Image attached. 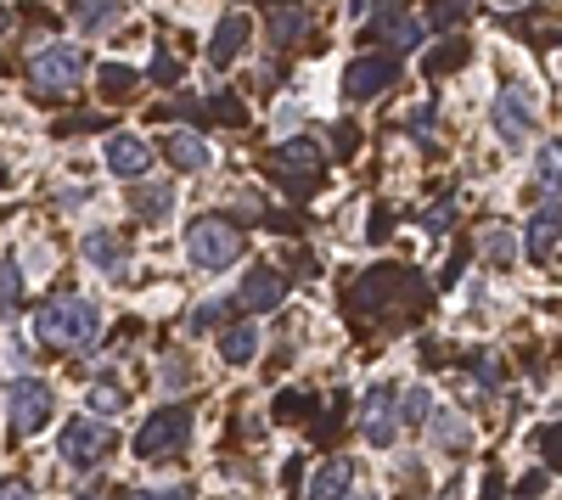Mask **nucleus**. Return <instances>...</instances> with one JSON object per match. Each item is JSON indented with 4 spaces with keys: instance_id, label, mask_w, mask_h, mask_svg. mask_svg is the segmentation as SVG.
Masks as SVG:
<instances>
[{
    "instance_id": "1",
    "label": "nucleus",
    "mask_w": 562,
    "mask_h": 500,
    "mask_svg": "<svg viewBox=\"0 0 562 500\" xmlns=\"http://www.w3.org/2000/svg\"><path fill=\"white\" fill-rule=\"evenodd\" d=\"M97 327H102L97 298H79V293L45 304V309L34 315V338H40L45 349H85L90 338H97Z\"/></svg>"
},
{
    "instance_id": "2",
    "label": "nucleus",
    "mask_w": 562,
    "mask_h": 500,
    "mask_svg": "<svg viewBox=\"0 0 562 500\" xmlns=\"http://www.w3.org/2000/svg\"><path fill=\"white\" fill-rule=\"evenodd\" d=\"M186 253H192L198 270H225V264L243 259V231L220 214H203V219L186 225Z\"/></svg>"
},
{
    "instance_id": "3",
    "label": "nucleus",
    "mask_w": 562,
    "mask_h": 500,
    "mask_svg": "<svg viewBox=\"0 0 562 500\" xmlns=\"http://www.w3.org/2000/svg\"><path fill=\"white\" fill-rule=\"evenodd\" d=\"M186 439H192V411L186 405H169V411L147 417V428L135 433V456L140 462H164V456H180Z\"/></svg>"
},
{
    "instance_id": "4",
    "label": "nucleus",
    "mask_w": 562,
    "mask_h": 500,
    "mask_svg": "<svg viewBox=\"0 0 562 500\" xmlns=\"http://www.w3.org/2000/svg\"><path fill=\"white\" fill-rule=\"evenodd\" d=\"M321 169H326V152L310 141V135H299V141H281V147L270 152V174H276L288 192H304V186H315V180H321Z\"/></svg>"
},
{
    "instance_id": "5",
    "label": "nucleus",
    "mask_w": 562,
    "mask_h": 500,
    "mask_svg": "<svg viewBox=\"0 0 562 500\" xmlns=\"http://www.w3.org/2000/svg\"><path fill=\"white\" fill-rule=\"evenodd\" d=\"M52 411H57L52 383H40V377H18V383H12V394H7V417H12V433H18V439L40 433Z\"/></svg>"
},
{
    "instance_id": "6",
    "label": "nucleus",
    "mask_w": 562,
    "mask_h": 500,
    "mask_svg": "<svg viewBox=\"0 0 562 500\" xmlns=\"http://www.w3.org/2000/svg\"><path fill=\"white\" fill-rule=\"evenodd\" d=\"M29 68H34V84L45 90V96H63V90H74L85 79V52L79 45H45Z\"/></svg>"
},
{
    "instance_id": "7",
    "label": "nucleus",
    "mask_w": 562,
    "mask_h": 500,
    "mask_svg": "<svg viewBox=\"0 0 562 500\" xmlns=\"http://www.w3.org/2000/svg\"><path fill=\"white\" fill-rule=\"evenodd\" d=\"M108 450H113V428L102 417H74L63 428V462L68 467H97Z\"/></svg>"
},
{
    "instance_id": "8",
    "label": "nucleus",
    "mask_w": 562,
    "mask_h": 500,
    "mask_svg": "<svg viewBox=\"0 0 562 500\" xmlns=\"http://www.w3.org/2000/svg\"><path fill=\"white\" fill-rule=\"evenodd\" d=\"M394 79H400V57H389V52L355 57L349 73H344V96H349V102H371V96H383Z\"/></svg>"
},
{
    "instance_id": "9",
    "label": "nucleus",
    "mask_w": 562,
    "mask_h": 500,
    "mask_svg": "<svg viewBox=\"0 0 562 500\" xmlns=\"http://www.w3.org/2000/svg\"><path fill=\"white\" fill-rule=\"evenodd\" d=\"M495 135H501L506 147H524L529 135H535V102H529L524 84H506L501 96H495Z\"/></svg>"
},
{
    "instance_id": "10",
    "label": "nucleus",
    "mask_w": 562,
    "mask_h": 500,
    "mask_svg": "<svg viewBox=\"0 0 562 500\" xmlns=\"http://www.w3.org/2000/svg\"><path fill=\"white\" fill-rule=\"evenodd\" d=\"M360 433H366V444H378V450L394 444V433H400L394 388H371V394H366V405H360Z\"/></svg>"
},
{
    "instance_id": "11",
    "label": "nucleus",
    "mask_w": 562,
    "mask_h": 500,
    "mask_svg": "<svg viewBox=\"0 0 562 500\" xmlns=\"http://www.w3.org/2000/svg\"><path fill=\"white\" fill-rule=\"evenodd\" d=\"M248 34H254V23H248L243 12L220 18V23H214V39H209V63H214V68L237 63V57H243V45H248Z\"/></svg>"
},
{
    "instance_id": "12",
    "label": "nucleus",
    "mask_w": 562,
    "mask_h": 500,
    "mask_svg": "<svg viewBox=\"0 0 562 500\" xmlns=\"http://www.w3.org/2000/svg\"><path fill=\"white\" fill-rule=\"evenodd\" d=\"M281 298H288V276H281V270H270V264L248 270V282H243V293H237L243 309H276Z\"/></svg>"
},
{
    "instance_id": "13",
    "label": "nucleus",
    "mask_w": 562,
    "mask_h": 500,
    "mask_svg": "<svg viewBox=\"0 0 562 500\" xmlns=\"http://www.w3.org/2000/svg\"><path fill=\"white\" fill-rule=\"evenodd\" d=\"M108 169L124 174V180H140L153 169V147L140 141V135H113V141H108Z\"/></svg>"
},
{
    "instance_id": "14",
    "label": "nucleus",
    "mask_w": 562,
    "mask_h": 500,
    "mask_svg": "<svg viewBox=\"0 0 562 500\" xmlns=\"http://www.w3.org/2000/svg\"><path fill=\"white\" fill-rule=\"evenodd\" d=\"M164 152H169V163L180 169V174H198V169H209V141L198 129H175L169 141H164Z\"/></svg>"
},
{
    "instance_id": "15",
    "label": "nucleus",
    "mask_w": 562,
    "mask_h": 500,
    "mask_svg": "<svg viewBox=\"0 0 562 500\" xmlns=\"http://www.w3.org/2000/svg\"><path fill=\"white\" fill-rule=\"evenodd\" d=\"M355 489V467L338 456V462H326L321 473H315V484H310V500H344Z\"/></svg>"
},
{
    "instance_id": "16",
    "label": "nucleus",
    "mask_w": 562,
    "mask_h": 500,
    "mask_svg": "<svg viewBox=\"0 0 562 500\" xmlns=\"http://www.w3.org/2000/svg\"><path fill=\"white\" fill-rule=\"evenodd\" d=\"M551 253H557V197H546V208L535 214V225H529V259L540 264H551Z\"/></svg>"
},
{
    "instance_id": "17",
    "label": "nucleus",
    "mask_w": 562,
    "mask_h": 500,
    "mask_svg": "<svg viewBox=\"0 0 562 500\" xmlns=\"http://www.w3.org/2000/svg\"><path fill=\"white\" fill-rule=\"evenodd\" d=\"M85 259L97 270H108V276H119V270H124V242L113 231H90L85 237Z\"/></svg>"
},
{
    "instance_id": "18",
    "label": "nucleus",
    "mask_w": 562,
    "mask_h": 500,
    "mask_svg": "<svg viewBox=\"0 0 562 500\" xmlns=\"http://www.w3.org/2000/svg\"><path fill=\"white\" fill-rule=\"evenodd\" d=\"M220 354H225V366H248V360L259 354V332L243 321V327H225L220 332Z\"/></svg>"
},
{
    "instance_id": "19",
    "label": "nucleus",
    "mask_w": 562,
    "mask_h": 500,
    "mask_svg": "<svg viewBox=\"0 0 562 500\" xmlns=\"http://www.w3.org/2000/svg\"><path fill=\"white\" fill-rule=\"evenodd\" d=\"M378 34H389L394 52H416V45L428 39V23H416V18H378Z\"/></svg>"
},
{
    "instance_id": "20",
    "label": "nucleus",
    "mask_w": 562,
    "mask_h": 500,
    "mask_svg": "<svg viewBox=\"0 0 562 500\" xmlns=\"http://www.w3.org/2000/svg\"><path fill=\"white\" fill-rule=\"evenodd\" d=\"M434 444H439V450H450V456H467V450H473V433H467V422H461V417L439 411V417H434Z\"/></svg>"
},
{
    "instance_id": "21",
    "label": "nucleus",
    "mask_w": 562,
    "mask_h": 500,
    "mask_svg": "<svg viewBox=\"0 0 562 500\" xmlns=\"http://www.w3.org/2000/svg\"><path fill=\"white\" fill-rule=\"evenodd\" d=\"M304 29H310L304 12H276V18H270V45H276V52H288V45L304 39Z\"/></svg>"
},
{
    "instance_id": "22",
    "label": "nucleus",
    "mask_w": 562,
    "mask_h": 500,
    "mask_svg": "<svg viewBox=\"0 0 562 500\" xmlns=\"http://www.w3.org/2000/svg\"><path fill=\"white\" fill-rule=\"evenodd\" d=\"M23 304V270L18 259H0V315H18Z\"/></svg>"
},
{
    "instance_id": "23",
    "label": "nucleus",
    "mask_w": 562,
    "mask_h": 500,
    "mask_svg": "<svg viewBox=\"0 0 562 500\" xmlns=\"http://www.w3.org/2000/svg\"><path fill=\"white\" fill-rule=\"evenodd\" d=\"M74 18H79L90 34H102L108 23H119V7H113V0H79V7H74Z\"/></svg>"
},
{
    "instance_id": "24",
    "label": "nucleus",
    "mask_w": 562,
    "mask_h": 500,
    "mask_svg": "<svg viewBox=\"0 0 562 500\" xmlns=\"http://www.w3.org/2000/svg\"><path fill=\"white\" fill-rule=\"evenodd\" d=\"M461 23H467V0H434V7H428V29L450 34V29H461Z\"/></svg>"
},
{
    "instance_id": "25",
    "label": "nucleus",
    "mask_w": 562,
    "mask_h": 500,
    "mask_svg": "<svg viewBox=\"0 0 562 500\" xmlns=\"http://www.w3.org/2000/svg\"><path fill=\"white\" fill-rule=\"evenodd\" d=\"M130 90H135V73H130L124 63H108V68H102V96H108V102H124Z\"/></svg>"
},
{
    "instance_id": "26",
    "label": "nucleus",
    "mask_w": 562,
    "mask_h": 500,
    "mask_svg": "<svg viewBox=\"0 0 562 500\" xmlns=\"http://www.w3.org/2000/svg\"><path fill=\"white\" fill-rule=\"evenodd\" d=\"M135 214L147 219V225H158V219L169 214V192H164V186H147V192H135Z\"/></svg>"
},
{
    "instance_id": "27",
    "label": "nucleus",
    "mask_w": 562,
    "mask_h": 500,
    "mask_svg": "<svg viewBox=\"0 0 562 500\" xmlns=\"http://www.w3.org/2000/svg\"><path fill=\"white\" fill-rule=\"evenodd\" d=\"M394 405H400V422H428V394H422V388L394 394Z\"/></svg>"
},
{
    "instance_id": "28",
    "label": "nucleus",
    "mask_w": 562,
    "mask_h": 500,
    "mask_svg": "<svg viewBox=\"0 0 562 500\" xmlns=\"http://www.w3.org/2000/svg\"><path fill=\"white\" fill-rule=\"evenodd\" d=\"M90 405H97L102 417H113V411H124V388L119 383H97L90 388Z\"/></svg>"
},
{
    "instance_id": "29",
    "label": "nucleus",
    "mask_w": 562,
    "mask_h": 500,
    "mask_svg": "<svg viewBox=\"0 0 562 500\" xmlns=\"http://www.w3.org/2000/svg\"><path fill=\"white\" fill-rule=\"evenodd\" d=\"M209 113H214V124H248L237 96H209Z\"/></svg>"
},
{
    "instance_id": "30",
    "label": "nucleus",
    "mask_w": 562,
    "mask_h": 500,
    "mask_svg": "<svg viewBox=\"0 0 562 500\" xmlns=\"http://www.w3.org/2000/svg\"><path fill=\"white\" fill-rule=\"evenodd\" d=\"M153 79H158V84H180V63H175L169 45H158V57H153Z\"/></svg>"
},
{
    "instance_id": "31",
    "label": "nucleus",
    "mask_w": 562,
    "mask_h": 500,
    "mask_svg": "<svg viewBox=\"0 0 562 500\" xmlns=\"http://www.w3.org/2000/svg\"><path fill=\"white\" fill-rule=\"evenodd\" d=\"M135 500H198L192 484H164V489H140Z\"/></svg>"
},
{
    "instance_id": "32",
    "label": "nucleus",
    "mask_w": 562,
    "mask_h": 500,
    "mask_svg": "<svg viewBox=\"0 0 562 500\" xmlns=\"http://www.w3.org/2000/svg\"><path fill=\"white\" fill-rule=\"evenodd\" d=\"M484 259L506 264V259H512V237H506V231H484Z\"/></svg>"
},
{
    "instance_id": "33",
    "label": "nucleus",
    "mask_w": 562,
    "mask_h": 500,
    "mask_svg": "<svg viewBox=\"0 0 562 500\" xmlns=\"http://www.w3.org/2000/svg\"><path fill=\"white\" fill-rule=\"evenodd\" d=\"M540 180H546V197H557V141H546L540 152Z\"/></svg>"
},
{
    "instance_id": "34",
    "label": "nucleus",
    "mask_w": 562,
    "mask_h": 500,
    "mask_svg": "<svg viewBox=\"0 0 562 500\" xmlns=\"http://www.w3.org/2000/svg\"><path fill=\"white\" fill-rule=\"evenodd\" d=\"M456 63H467V45H445V52H439V57L428 63V73H450Z\"/></svg>"
},
{
    "instance_id": "35",
    "label": "nucleus",
    "mask_w": 562,
    "mask_h": 500,
    "mask_svg": "<svg viewBox=\"0 0 562 500\" xmlns=\"http://www.w3.org/2000/svg\"><path fill=\"white\" fill-rule=\"evenodd\" d=\"M0 500H34L29 484H0Z\"/></svg>"
},
{
    "instance_id": "36",
    "label": "nucleus",
    "mask_w": 562,
    "mask_h": 500,
    "mask_svg": "<svg viewBox=\"0 0 562 500\" xmlns=\"http://www.w3.org/2000/svg\"><path fill=\"white\" fill-rule=\"evenodd\" d=\"M344 500H378V495H371V489H349Z\"/></svg>"
},
{
    "instance_id": "37",
    "label": "nucleus",
    "mask_w": 562,
    "mask_h": 500,
    "mask_svg": "<svg viewBox=\"0 0 562 500\" xmlns=\"http://www.w3.org/2000/svg\"><path fill=\"white\" fill-rule=\"evenodd\" d=\"M7 29H12V12H7V7H0V34H7Z\"/></svg>"
},
{
    "instance_id": "38",
    "label": "nucleus",
    "mask_w": 562,
    "mask_h": 500,
    "mask_svg": "<svg viewBox=\"0 0 562 500\" xmlns=\"http://www.w3.org/2000/svg\"><path fill=\"white\" fill-rule=\"evenodd\" d=\"M85 500H108V495H102V489H97V495H85Z\"/></svg>"
}]
</instances>
